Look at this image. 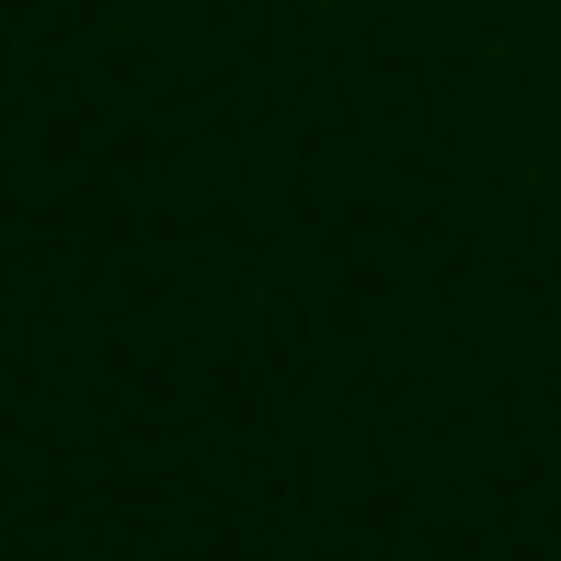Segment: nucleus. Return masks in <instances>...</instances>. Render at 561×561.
Here are the masks:
<instances>
[]
</instances>
